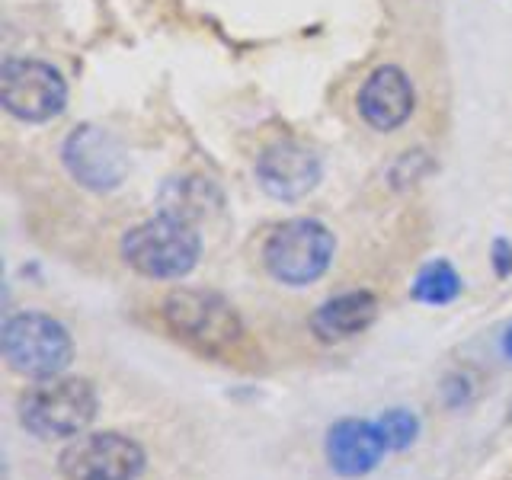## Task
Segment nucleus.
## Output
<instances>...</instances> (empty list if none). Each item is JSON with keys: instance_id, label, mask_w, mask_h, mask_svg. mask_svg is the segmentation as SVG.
I'll list each match as a JSON object with an SVG mask.
<instances>
[{"instance_id": "nucleus-1", "label": "nucleus", "mask_w": 512, "mask_h": 480, "mask_svg": "<svg viewBox=\"0 0 512 480\" xmlns=\"http://www.w3.org/2000/svg\"><path fill=\"white\" fill-rule=\"evenodd\" d=\"M20 423L36 439H77L96 420L100 397L87 378H42L20 394Z\"/></svg>"}, {"instance_id": "nucleus-2", "label": "nucleus", "mask_w": 512, "mask_h": 480, "mask_svg": "<svg viewBox=\"0 0 512 480\" xmlns=\"http://www.w3.org/2000/svg\"><path fill=\"white\" fill-rule=\"evenodd\" d=\"M199 256H202L199 228L167 212L135 224L122 237V260L135 272H141V276L160 282L186 279L199 266Z\"/></svg>"}, {"instance_id": "nucleus-3", "label": "nucleus", "mask_w": 512, "mask_h": 480, "mask_svg": "<svg viewBox=\"0 0 512 480\" xmlns=\"http://www.w3.org/2000/svg\"><path fill=\"white\" fill-rule=\"evenodd\" d=\"M0 349L16 375L42 381L64 375L74 359V340L58 317L42 311H20L4 320Z\"/></svg>"}, {"instance_id": "nucleus-4", "label": "nucleus", "mask_w": 512, "mask_h": 480, "mask_svg": "<svg viewBox=\"0 0 512 480\" xmlns=\"http://www.w3.org/2000/svg\"><path fill=\"white\" fill-rule=\"evenodd\" d=\"M164 324L208 356H224L244 340V320L237 308L218 292L202 288H176L164 298Z\"/></svg>"}, {"instance_id": "nucleus-5", "label": "nucleus", "mask_w": 512, "mask_h": 480, "mask_svg": "<svg viewBox=\"0 0 512 480\" xmlns=\"http://www.w3.org/2000/svg\"><path fill=\"white\" fill-rule=\"evenodd\" d=\"M333 253H336V237L324 221L292 218V221H282L279 228L266 237L263 263L276 282L304 288L317 282L330 269Z\"/></svg>"}, {"instance_id": "nucleus-6", "label": "nucleus", "mask_w": 512, "mask_h": 480, "mask_svg": "<svg viewBox=\"0 0 512 480\" xmlns=\"http://www.w3.org/2000/svg\"><path fill=\"white\" fill-rule=\"evenodd\" d=\"M148 455L122 432H84L71 439L58 455V471L64 480H138Z\"/></svg>"}, {"instance_id": "nucleus-7", "label": "nucleus", "mask_w": 512, "mask_h": 480, "mask_svg": "<svg viewBox=\"0 0 512 480\" xmlns=\"http://www.w3.org/2000/svg\"><path fill=\"white\" fill-rule=\"evenodd\" d=\"M0 100L23 122H48L68 106V84L52 64L36 58H10L0 68Z\"/></svg>"}, {"instance_id": "nucleus-8", "label": "nucleus", "mask_w": 512, "mask_h": 480, "mask_svg": "<svg viewBox=\"0 0 512 480\" xmlns=\"http://www.w3.org/2000/svg\"><path fill=\"white\" fill-rule=\"evenodd\" d=\"M64 170L71 180L93 192H109L122 186L128 173V154L122 141L100 125H80L64 138L61 148Z\"/></svg>"}, {"instance_id": "nucleus-9", "label": "nucleus", "mask_w": 512, "mask_h": 480, "mask_svg": "<svg viewBox=\"0 0 512 480\" xmlns=\"http://www.w3.org/2000/svg\"><path fill=\"white\" fill-rule=\"evenodd\" d=\"M320 157L298 141H276L256 160V180L279 202H298L320 183Z\"/></svg>"}, {"instance_id": "nucleus-10", "label": "nucleus", "mask_w": 512, "mask_h": 480, "mask_svg": "<svg viewBox=\"0 0 512 480\" xmlns=\"http://www.w3.org/2000/svg\"><path fill=\"white\" fill-rule=\"evenodd\" d=\"M327 464L333 474L340 477H365L372 474L378 464L388 455V445L375 420H356V416H346V420H336L327 429Z\"/></svg>"}, {"instance_id": "nucleus-11", "label": "nucleus", "mask_w": 512, "mask_h": 480, "mask_svg": "<svg viewBox=\"0 0 512 480\" xmlns=\"http://www.w3.org/2000/svg\"><path fill=\"white\" fill-rule=\"evenodd\" d=\"M416 93L410 77L397 68V64H384L365 77L359 90V112L362 119L378 128V132H394L413 116Z\"/></svg>"}, {"instance_id": "nucleus-12", "label": "nucleus", "mask_w": 512, "mask_h": 480, "mask_svg": "<svg viewBox=\"0 0 512 480\" xmlns=\"http://www.w3.org/2000/svg\"><path fill=\"white\" fill-rule=\"evenodd\" d=\"M378 317V298L372 292H346L324 301L311 314V330L320 343H346L352 336L368 330Z\"/></svg>"}, {"instance_id": "nucleus-13", "label": "nucleus", "mask_w": 512, "mask_h": 480, "mask_svg": "<svg viewBox=\"0 0 512 480\" xmlns=\"http://www.w3.org/2000/svg\"><path fill=\"white\" fill-rule=\"evenodd\" d=\"M221 208V192L205 176H173L160 189V212L176 215L189 224H199Z\"/></svg>"}, {"instance_id": "nucleus-14", "label": "nucleus", "mask_w": 512, "mask_h": 480, "mask_svg": "<svg viewBox=\"0 0 512 480\" xmlns=\"http://www.w3.org/2000/svg\"><path fill=\"white\" fill-rule=\"evenodd\" d=\"M420 304H432V308H442V304H452L461 295V276L455 272L452 263L445 260H432L426 263L413 279V292Z\"/></svg>"}, {"instance_id": "nucleus-15", "label": "nucleus", "mask_w": 512, "mask_h": 480, "mask_svg": "<svg viewBox=\"0 0 512 480\" xmlns=\"http://www.w3.org/2000/svg\"><path fill=\"white\" fill-rule=\"evenodd\" d=\"M375 423L381 429L388 452H407V448L420 439V416H416L413 410L391 407V410H384L381 416H375Z\"/></svg>"}, {"instance_id": "nucleus-16", "label": "nucleus", "mask_w": 512, "mask_h": 480, "mask_svg": "<svg viewBox=\"0 0 512 480\" xmlns=\"http://www.w3.org/2000/svg\"><path fill=\"white\" fill-rule=\"evenodd\" d=\"M493 269H496V276H509L512 272V244L509 240H493Z\"/></svg>"}, {"instance_id": "nucleus-17", "label": "nucleus", "mask_w": 512, "mask_h": 480, "mask_svg": "<svg viewBox=\"0 0 512 480\" xmlns=\"http://www.w3.org/2000/svg\"><path fill=\"white\" fill-rule=\"evenodd\" d=\"M503 352H506V359H512V327L503 333Z\"/></svg>"}]
</instances>
